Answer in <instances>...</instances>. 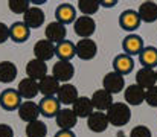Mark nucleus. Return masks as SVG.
<instances>
[{
    "label": "nucleus",
    "mask_w": 157,
    "mask_h": 137,
    "mask_svg": "<svg viewBox=\"0 0 157 137\" xmlns=\"http://www.w3.org/2000/svg\"><path fill=\"white\" fill-rule=\"evenodd\" d=\"M55 117H56V125L61 130H70L72 131V128L78 122V117H76V114L73 113L72 108H63V110H59Z\"/></svg>",
    "instance_id": "ddd939ff"
},
{
    "label": "nucleus",
    "mask_w": 157,
    "mask_h": 137,
    "mask_svg": "<svg viewBox=\"0 0 157 137\" xmlns=\"http://www.w3.org/2000/svg\"><path fill=\"white\" fill-rule=\"evenodd\" d=\"M124 97L127 101V105H140L145 101V90L142 87H139L137 84H133L130 87L125 89Z\"/></svg>",
    "instance_id": "b1692460"
},
{
    "label": "nucleus",
    "mask_w": 157,
    "mask_h": 137,
    "mask_svg": "<svg viewBox=\"0 0 157 137\" xmlns=\"http://www.w3.org/2000/svg\"><path fill=\"white\" fill-rule=\"evenodd\" d=\"M119 23L122 26V29L125 31H136L140 25V18H139V14L133 9H128V11H124L119 17Z\"/></svg>",
    "instance_id": "aec40b11"
},
{
    "label": "nucleus",
    "mask_w": 157,
    "mask_h": 137,
    "mask_svg": "<svg viewBox=\"0 0 157 137\" xmlns=\"http://www.w3.org/2000/svg\"><path fill=\"white\" fill-rule=\"evenodd\" d=\"M56 94H58L59 104H64V105H73L75 101L79 97L76 87L72 86V84H63V86H59V90H58Z\"/></svg>",
    "instance_id": "6ab92c4d"
},
{
    "label": "nucleus",
    "mask_w": 157,
    "mask_h": 137,
    "mask_svg": "<svg viewBox=\"0 0 157 137\" xmlns=\"http://www.w3.org/2000/svg\"><path fill=\"white\" fill-rule=\"evenodd\" d=\"M8 38H9V28H8L5 23L0 21V44L5 43Z\"/></svg>",
    "instance_id": "e433bc0d"
},
{
    "label": "nucleus",
    "mask_w": 157,
    "mask_h": 137,
    "mask_svg": "<svg viewBox=\"0 0 157 137\" xmlns=\"http://www.w3.org/2000/svg\"><path fill=\"white\" fill-rule=\"evenodd\" d=\"M157 82V78H156V72L154 69H148V67H144L140 69L137 73H136V84L139 87H142L144 90L147 89H151L154 87Z\"/></svg>",
    "instance_id": "2eb2a0df"
},
{
    "label": "nucleus",
    "mask_w": 157,
    "mask_h": 137,
    "mask_svg": "<svg viewBox=\"0 0 157 137\" xmlns=\"http://www.w3.org/2000/svg\"><path fill=\"white\" fill-rule=\"evenodd\" d=\"M122 47L127 55H139L144 49V40L139 35H128L124 38Z\"/></svg>",
    "instance_id": "a878e982"
},
{
    "label": "nucleus",
    "mask_w": 157,
    "mask_h": 137,
    "mask_svg": "<svg viewBox=\"0 0 157 137\" xmlns=\"http://www.w3.org/2000/svg\"><path fill=\"white\" fill-rule=\"evenodd\" d=\"M75 53L81 59H93L98 53V46L92 38H81L75 44Z\"/></svg>",
    "instance_id": "20e7f679"
},
{
    "label": "nucleus",
    "mask_w": 157,
    "mask_h": 137,
    "mask_svg": "<svg viewBox=\"0 0 157 137\" xmlns=\"http://www.w3.org/2000/svg\"><path fill=\"white\" fill-rule=\"evenodd\" d=\"M102 86H104V90L108 91L110 94H114V93H121L125 87V79L122 75L116 73V72H110L107 73L102 79Z\"/></svg>",
    "instance_id": "39448f33"
},
{
    "label": "nucleus",
    "mask_w": 157,
    "mask_h": 137,
    "mask_svg": "<svg viewBox=\"0 0 157 137\" xmlns=\"http://www.w3.org/2000/svg\"><path fill=\"white\" fill-rule=\"evenodd\" d=\"M139 59H140V63L144 64V67L154 69L157 66V49L153 47V46L144 47L142 52L139 53Z\"/></svg>",
    "instance_id": "c756f323"
},
{
    "label": "nucleus",
    "mask_w": 157,
    "mask_h": 137,
    "mask_svg": "<svg viewBox=\"0 0 157 137\" xmlns=\"http://www.w3.org/2000/svg\"><path fill=\"white\" fill-rule=\"evenodd\" d=\"M156 78H157V70H156Z\"/></svg>",
    "instance_id": "ea45409f"
},
{
    "label": "nucleus",
    "mask_w": 157,
    "mask_h": 137,
    "mask_svg": "<svg viewBox=\"0 0 157 137\" xmlns=\"http://www.w3.org/2000/svg\"><path fill=\"white\" fill-rule=\"evenodd\" d=\"M8 6L14 14H25L29 9V2L28 0H9Z\"/></svg>",
    "instance_id": "473e14b6"
},
{
    "label": "nucleus",
    "mask_w": 157,
    "mask_h": 137,
    "mask_svg": "<svg viewBox=\"0 0 157 137\" xmlns=\"http://www.w3.org/2000/svg\"><path fill=\"white\" fill-rule=\"evenodd\" d=\"M59 90V82L51 76V75H46L43 79L38 81V91L43 93L44 97H51V96H55Z\"/></svg>",
    "instance_id": "5701e85b"
},
{
    "label": "nucleus",
    "mask_w": 157,
    "mask_h": 137,
    "mask_svg": "<svg viewBox=\"0 0 157 137\" xmlns=\"http://www.w3.org/2000/svg\"><path fill=\"white\" fill-rule=\"evenodd\" d=\"M55 137H75V134H73L70 130H59V131L55 134Z\"/></svg>",
    "instance_id": "4c0bfd02"
},
{
    "label": "nucleus",
    "mask_w": 157,
    "mask_h": 137,
    "mask_svg": "<svg viewBox=\"0 0 157 137\" xmlns=\"http://www.w3.org/2000/svg\"><path fill=\"white\" fill-rule=\"evenodd\" d=\"M21 104V97L18 91L14 89H6L0 94V105L5 110H17Z\"/></svg>",
    "instance_id": "9b49d317"
},
{
    "label": "nucleus",
    "mask_w": 157,
    "mask_h": 137,
    "mask_svg": "<svg viewBox=\"0 0 157 137\" xmlns=\"http://www.w3.org/2000/svg\"><path fill=\"white\" fill-rule=\"evenodd\" d=\"M0 137H14V130L6 124H0Z\"/></svg>",
    "instance_id": "c9c22d12"
},
{
    "label": "nucleus",
    "mask_w": 157,
    "mask_h": 137,
    "mask_svg": "<svg viewBox=\"0 0 157 137\" xmlns=\"http://www.w3.org/2000/svg\"><path fill=\"white\" fill-rule=\"evenodd\" d=\"M108 119L104 111H93L89 117H87V127L90 131L93 133H104L108 128Z\"/></svg>",
    "instance_id": "6e6552de"
},
{
    "label": "nucleus",
    "mask_w": 157,
    "mask_h": 137,
    "mask_svg": "<svg viewBox=\"0 0 157 137\" xmlns=\"http://www.w3.org/2000/svg\"><path fill=\"white\" fill-rule=\"evenodd\" d=\"M130 137H153L151 134V130L145 125H137L131 130L130 133Z\"/></svg>",
    "instance_id": "72a5a7b5"
},
{
    "label": "nucleus",
    "mask_w": 157,
    "mask_h": 137,
    "mask_svg": "<svg viewBox=\"0 0 157 137\" xmlns=\"http://www.w3.org/2000/svg\"><path fill=\"white\" fill-rule=\"evenodd\" d=\"M23 23L29 29H37L44 23V12L38 6H29V9L23 14Z\"/></svg>",
    "instance_id": "423d86ee"
},
{
    "label": "nucleus",
    "mask_w": 157,
    "mask_h": 137,
    "mask_svg": "<svg viewBox=\"0 0 157 137\" xmlns=\"http://www.w3.org/2000/svg\"><path fill=\"white\" fill-rule=\"evenodd\" d=\"M18 111V116L21 120L25 122H34V120H38V116H40V108L38 105L34 102V101H25L20 104V107L17 108Z\"/></svg>",
    "instance_id": "0eeeda50"
},
{
    "label": "nucleus",
    "mask_w": 157,
    "mask_h": 137,
    "mask_svg": "<svg viewBox=\"0 0 157 137\" xmlns=\"http://www.w3.org/2000/svg\"><path fill=\"white\" fill-rule=\"evenodd\" d=\"M90 101L93 104V108H96L98 111H107L113 104V94H110L108 91L101 89V90H96L93 93Z\"/></svg>",
    "instance_id": "4468645a"
},
{
    "label": "nucleus",
    "mask_w": 157,
    "mask_h": 137,
    "mask_svg": "<svg viewBox=\"0 0 157 137\" xmlns=\"http://www.w3.org/2000/svg\"><path fill=\"white\" fill-rule=\"evenodd\" d=\"M31 29L23 21H15L12 26H9V38L15 43H25L29 38Z\"/></svg>",
    "instance_id": "a211bd4d"
},
{
    "label": "nucleus",
    "mask_w": 157,
    "mask_h": 137,
    "mask_svg": "<svg viewBox=\"0 0 157 137\" xmlns=\"http://www.w3.org/2000/svg\"><path fill=\"white\" fill-rule=\"evenodd\" d=\"M105 114H107L108 124L114 127H124L131 119V110L125 102H113Z\"/></svg>",
    "instance_id": "f257e3e1"
},
{
    "label": "nucleus",
    "mask_w": 157,
    "mask_h": 137,
    "mask_svg": "<svg viewBox=\"0 0 157 137\" xmlns=\"http://www.w3.org/2000/svg\"><path fill=\"white\" fill-rule=\"evenodd\" d=\"M55 15H56V21L63 23L64 26L67 23H73L76 20V11H75V8L70 3H61L56 8Z\"/></svg>",
    "instance_id": "f3484780"
},
{
    "label": "nucleus",
    "mask_w": 157,
    "mask_h": 137,
    "mask_svg": "<svg viewBox=\"0 0 157 137\" xmlns=\"http://www.w3.org/2000/svg\"><path fill=\"white\" fill-rule=\"evenodd\" d=\"M99 2L98 0H79L78 2V8H79V11L84 14V15H87V17H90L92 14H95L98 9H99Z\"/></svg>",
    "instance_id": "2f4dec72"
},
{
    "label": "nucleus",
    "mask_w": 157,
    "mask_h": 137,
    "mask_svg": "<svg viewBox=\"0 0 157 137\" xmlns=\"http://www.w3.org/2000/svg\"><path fill=\"white\" fill-rule=\"evenodd\" d=\"M113 72H116V73H119V75H127V73H130L133 69H134V61H133V58L130 56V55H127V53H121V55H117L114 59H113Z\"/></svg>",
    "instance_id": "dca6fc26"
},
{
    "label": "nucleus",
    "mask_w": 157,
    "mask_h": 137,
    "mask_svg": "<svg viewBox=\"0 0 157 137\" xmlns=\"http://www.w3.org/2000/svg\"><path fill=\"white\" fill-rule=\"evenodd\" d=\"M55 53L61 61H70L76 53H75V44L69 40H64L55 46Z\"/></svg>",
    "instance_id": "c85d7f7f"
},
{
    "label": "nucleus",
    "mask_w": 157,
    "mask_h": 137,
    "mask_svg": "<svg viewBox=\"0 0 157 137\" xmlns=\"http://www.w3.org/2000/svg\"><path fill=\"white\" fill-rule=\"evenodd\" d=\"M34 53H35V59L46 63V61L52 59L55 55V44L48 40H40L34 46Z\"/></svg>",
    "instance_id": "9d476101"
},
{
    "label": "nucleus",
    "mask_w": 157,
    "mask_h": 137,
    "mask_svg": "<svg viewBox=\"0 0 157 137\" xmlns=\"http://www.w3.org/2000/svg\"><path fill=\"white\" fill-rule=\"evenodd\" d=\"M17 78V66L11 61H2L0 63V82L9 84Z\"/></svg>",
    "instance_id": "cd10ccee"
},
{
    "label": "nucleus",
    "mask_w": 157,
    "mask_h": 137,
    "mask_svg": "<svg viewBox=\"0 0 157 137\" xmlns=\"http://www.w3.org/2000/svg\"><path fill=\"white\" fill-rule=\"evenodd\" d=\"M73 75H75V67H73L72 63L61 61V59L58 63H55V66L52 69V76L58 82L67 84V81H70L73 78Z\"/></svg>",
    "instance_id": "7ed1b4c3"
},
{
    "label": "nucleus",
    "mask_w": 157,
    "mask_h": 137,
    "mask_svg": "<svg viewBox=\"0 0 157 137\" xmlns=\"http://www.w3.org/2000/svg\"><path fill=\"white\" fill-rule=\"evenodd\" d=\"M145 102L150 105V107H157V86L148 89L145 91Z\"/></svg>",
    "instance_id": "f704fd0d"
},
{
    "label": "nucleus",
    "mask_w": 157,
    "mask_h": 137,
    "mask_svg": "<svg viewBox=\"0 0 157 137\" xmlns=\"http://www.w3.org/2000/svg\"><path fill=\"white\" fill-rule=\"evenodd\" d=\"M139 18L140 21H145V23H153L157 20V3L154 2H145L139 6Z\"/></svg>",
    "instance_id": "bb28decb"
},
{
    "label": "nucleus",
    "mask_w": 157,
    "mask_h": 137,
    "mask_svg": "<svg viewBox=\"0 0 157 137\" xmlns=\"http://www.w3.org/2000/svg\"><path fill=\"white\" fill-rule=\"evenodd\" d=\"M17 91H18L20 97L32 99V97H35V96L40 93V91H38V82L34 81V79H31V78H25V79L20 81Z\"/></svg>",
    "instance_id": "412c9836"
},
{
    "label": "nucleus",
    "mask_w": 157,
    "mask_h": 137,
    "mask_svg": "<svg viewBox=\"0 0 157 137\" xmlns=\"http://www.w3.org/2000/svg\"><path fill=\"white\" fill-rule=\"evenodd\" d=\"M66 34H67V29L63 23L59 21H52L46 26V40L51 41V43H61L66 40Z\"/></svg>",
    "instance_id": "1a4fd4ad"
},
{
    "label": "nucleus",
    "mask_w": 157,
    "mask_h": 137,
    "mask_svg": "<svg viewBox=\"0 0 157 137\" xmlns=\"http://www.w3.org/2000/svg\"><path fill=\"white\" fill-rule=\"evenodd\" d=\"M48 127L41 120H34L26 125V136L28 137H46Z\"/></svg>",
    "instance_id": "7c9ffc66"
},
{
    "label": "nucleus",
    "mask_w": 157,
    "mask_h": 137,
    "mask_svg": "<svg viewBox=\"0 0 157 137\" xmlns=\"http://www.w3.org/2000/svg\"><path fill=\"white\" fill-rule=\"evenodd\" d=\"M73 113L76 114V117H89L93 113V104L90 101V97L87 96H81L75 101L73 107H72Z\"/></svg>",
    "instance_id": "393cba45"
},
{
    "label": "nucleus",
    "mask_w": 157,
    "mask_h": 137,
    "mask_svg": "<svg viewBox=\"0 0 157 137\" xmlns=\"http://www.w3.org/2000/svg\"><path fill=\"white\" fill-rule=\"evenodd\" d=\"M38 108H40V114H43L46 117H53L59 111V101L55 96L43 97L38 104Z\"/></svg>",
    "instance_id": "4be33fe9"
},
{
    "label": "nucleus",
    "mask_w": 157,
    "mask_h": 137,
    "mask_svg": "<svg viewBox=\"0 0 157 137\" xmlns=\"http://www.w3.org/2000/svg\"><path fill=\"white\" fill-rule=\"evenodd\" d=\"M73 31L78 37L81 38H89L95 34L96 31V23L92 17H87V15H81L78 17L75 21H73Z\"/></svg>",
    "instance_id": "f03ea898"
},
{
    "label": "nucleus",
    "mask_w": 157,
    "mask_h": 137,
    "mask_svg": "<svg viewBox=\"0 0 157 137\" xmlns=\"http://www.w3.org/2000/svg\"><path fill=\"white\" fill-rule=\"evenodd\" d=\"M26 75H28V78H31L34 81L43 79L48 75V66H46V63H43L40 59H35V58L31 59L26 64Z\"/></svg>",
    "instance_id": "f8f14e48"
},
{
    "label": "nucleus",
    "mask_w": 157,
    "mask_h": 137,
    "mask_svg": "<svg viewBox=\"0 0 157 137\" xmlns=\"http://www.w3.org/2000/svg\"><path fill=\"white\" fill-rule=\"evenodd\" d=\"M116 2L114 0H110V2H99V5H102V6H113Z\"/></svg>",
    "instance_id": "58836bf2"
}]
</instances>
